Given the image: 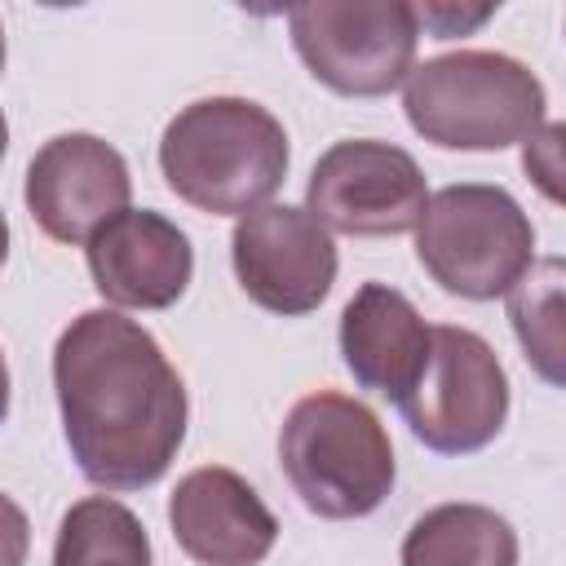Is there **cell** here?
<instances>
[{
  "label": "cell",
  "mask_w": 566,
  "mask_h": 566,
  "mask_svg": "<svg viewBox=\"0 0 566 566\" xmlns=\"http://www.w3.org/2000/svg\"><path fill=\"white\" fill-rule=\"evenodd\" d=\"M62 433L102 491H137L168 473L186 438V385L159 340L119 310H84L53 345Z\"/></svg>",
  "instance_id": "cell-1"
},
{
  "label": "cell",
  "mask_w": 566,
  "mask_h": 566,
  "mask_svg": "<svg viewBox=\"0 0 566 566\" xmlns=\"http://www.w3.org/2000/svg\"><path fill=\"white\" fill-rule=\"evenodd\" d=\"M292 164L283 124L252 97H199L159 137V168L177 199L212 217H248L270 203Z\"/></svg>",
  "instance_id": "cell-2"
},
{
  "label": "cell",
  "mask_w": 566,
  "mask_h": 566,
  "mask_svg": "<svg viewBox=\"0 0 566 566\" xmlns=\"http://www.w3.org/2000/svg\"><path fill=\"white\" fill-rule=\"evenodd\" d=\"M548 93L539 75L491 49L438 53L407 71L402 111L411 128L442 150H504L544 124Z\"/></svg>",
  "instance_id": "cell-3"
},
{
  "label": "cell",
  "mask_w": 566,
  "mask_h": 566,
  "mask_svg": "<svg viewBox=\"0 0 566 566\" xmlns=\"http://www.w3.org/2000/svg\"><path fill=\"white\" fill-rule=\"evenodd\" d=\"M279 464L301 504L327 522L367 517L394 491V447L380 416L336 389L305 394L279 429Z\"/></svg>",
  "instance_id": "cell-4"
},
{
  "label": "cell",
  "mask_w": 566,
  "mask_h": 566,
  "mask_svg": "<svg viewBox=\"0 0 566 566\" xmlns=\"http://www.w3.org/2000/svg\"><path fill=\"white\" fill-rule=\"evenodd\" d=\"M416 261L442 292L495 301L535 265V226L504 186L460 181L429 195L416 221Z\"/></svg>",
  "instance_id": "cell-5"
},
{
  "label": "cell",
  "mask_w": 566,
  "mask_h": 566,
  "mask_svg": "<svg viewBox=\"0 0 566 566\" xmlns=\"http://www.w3.org/2000/svg\"><path fill=\"white\" fill-rule=\"evenodd\" d=\"M287 27L310 75L340 97L394 93L420 44L407 0H305L287 9Z\"/></svg>",
  "instance_id": "cell-6"
},
{
  "label": "cell",
  "mask_w": 566,
  "mask_h": 566,
  "mask_svg": "<svg viewBox=\"0 0 566 566\" xmlns=\"http://www.w3.org/2000/svg\"><path fill=\"white\" fill-rule=\"evenodd\" d=\"M398 411L429 451L469 455L504 429L509 376L478 332L438 323L429 327V363Z\"/></svg>",
  "instance_id": "cell-7"
},
{
  "label": "cell",
  "mask_w": 566,
  "mask_h": 566,
  "mask_svg": "<svg viewBox=\"0 0 566 566\" xmlns=\"http://www.w3.org/2000/svg\"><path fill=\"white\" fill-rule=\"evenodd\" d=\"M424 203L429 186L420 164L402 146L376 137H345L327 146L305 186V212L354 239L407 234Z\"/></svg>",
  "instance_id": "cell-8"
},
{
  "label": "cell",
  "mask_w": 566,
  "mask_h": 566,
  "mask_svg": "<svg viewBox=\"0 0 566 566\" xmlns=\"http://www.w3.org/2000/svg\"><path fill=\"white\" fill-rule=\"evenodd\" d=\"M230 261L248 301L283 318L318 310L336 283L332 230L296 203H265L239 217L230 234Z\"/></svg>",
  "instance_id": "cell-9"
},
{
  "label": "cell",
  "mask_w": 566,
  "mask_h": 566,
  "mask_svg": "<svg viewBox=\"0 0 566 566\" xmlns=\"http://www.w3.org/2000/svg\"><path fill=\"white\" fill-rule=\"evenodd\" d=\"M133 199L124 155L93 133L49 137L27 168V208L57 243H88Z\"/></svg>",
  "instance_id": "cell-10"
},
{
  "label": "cell",
  "mask_w": 566,
  "mask_h": 566,
  "mask_svg": "<svg viewBox=\"0 0 566 566\" xmlns=\"http://www.w3.org/2000/svg\"><path fill=\"white\" fill-rule=\"evenodd\" d=\"M93 287L115 310H168L195 274V248L155 208H124L84 243Z\"/></svg>",
  "instance_id": "cell-11"
},
{
  "label": "cell",
  "mask_w": 566,
  "mask_h": 566,
  "mask_svg": "<svg viewBox=\"0 0 566 566\" xmlns=\"http://www.w3.org/2000/svg\"><path fill=\"white\" fill-rule=\"evenodd\" d=\"M168 526L186 557L199 566H256L279 539L265 500L234 469H190L168 495Z\"/></svg>",
  "instance_id": "cell-12"
},
{
  "label": "cell",
  "mask_w": 566,
  "mask_h": 566,
  "mask_svg": "<svg viewBox=\"0 0 566 566\" xmlns=\"http://www.w3.org/2000/svg\"><path fill=\"white\" fill-rule=\"evenodd\" d=\"M340 358L354 380L402 402L429 363V323L389 283H363L340 310Z\"/></svg>",
  "instance_id": "cell-13"
},
{
  "label": "cell",
  "mask_w": 566,
  "mask_h": 566,
  "mask_svg": "<svg viewBox=\"0 0 566 566\" xmlns=\"http://www.w3.org/2000/svg\"><path fill=\"white\" fill-rule=\"evenodd\" d=\"M402 566H517V531L486 504H433L411 522Z\"/></svg>",
  "instance_id": "cell-14"
},
{
  "label": "cell",
  "mask_w": 566,
  "mask_h": 566,
  "mask_svg": "<svg viewBox=\"0 0 566 566\" xmlns=\"http://www.w3.org/2000/svg\"><path fill=\"white\" fill-rule=\"evenodd\" d=\"M53 566H150L146 526L128 504L88 495L62 513Z\"/></svg>",
  "instance_id": "cell-15"
},
{
  "label": "cell",
  "mask_w": 566,
  "mask_h": 566,
  "mask_svg": "<svg viewBox=\"0 0 566 566\" xmlns=\"http://www.w3.org/2000/svg\"><path fill=\"white\" fill-rule=\"evenodd\" d=\"M509 318L526 349V363L548 385H562V261L557 256H544L513 283Z\"/></svg>",
  "instance_id": "cell-16"
},
{
  "label": "cell",
  "mask_w": 566,
  "mask_h": 566,
  "mask_svg": "<svg viewBox=\"0 0 566 566\" xmlns=\"http://www.w3.org/2000/svg\"><path fill=\"white\" fill-rule=\"evenodd\" d=\"M522 146H526L522 150L526 172L539 181V190L548 199H562V190H557V177H562V164H557V155H562V124H539Z\"/></svg>",
  "instance_id": "cell-17"
},
{
  "label": "cell",
  "mask_w": 566,
  "mask_h": 566,
  "mask_svg": "<svg viewBox=\"0 0 566 566\" xmlns=\"http://www.w3.org/2000/svg\"><path fill=\"white\" fill-rule=\"evenodd\" d=\"M411 9H416V27L433 31V40H455V35H464V31L482 27V22L495 13L491 4H482V9H455V4H411Z\"/></svg>",
  "instance_id": "cell-18"
},
{
  "label": "cell",
  "mask_w": 566,
  "mask_h": 566,
  "mask_svg": "<svg viewBox=\"0 0 566 566\" xmlns=\"http://www.w3.org/2000/svg\"><path fill=\"white\" fill-rule=\"evenodd\" d=\"M31 553V522L18 500L0 491V566H22Z\"/></svg>",
  "instance_id": "cell-19"
},
{
  "label": "cell",
  "mask_w": 566,
  "mask_h": 566,
  "mask_svg": "<svg viewBox=\"0 0 566 566\" xmlns=\"http://www.w3.org/2000/svg\"><path fill=\"white\" fill-rule=\"evenodd\" d=\"M9 416V363H4V349H0V424Z\"/></svg>",
  "instance_id": "cell-20"
},
{
  "label": "cell",
  "mask_w": 566,
  "mask_h": 566,
  "mask_svg": "<svg viewBox=\"0 0 566 566\" xmlns=\"http://www.w3.org/2000/svg\"><path fill=\"white\" fill-rule=\"evenodd\" d=\"M4 256H9V221L0 212V265H4Z\"/></svg>",
  "instance_id": "cell-21"
},
{
  "label": "cell",
  "mask_w": 566,
  "mask_h": 566,
  "mask_svg": "<svg viewBox=\"0 0 566 566\" xmlns=\"http://www.w3.org/2000/svg\"><path fill=\"white\" fill-rule=\"evenodd\" d=\"M4 150H9V124H4V111H0V159H4Z\"/></svg>",
  "instance_id": "cell-22"
},
{
  "label": "cell",
  "mask_w": 566,
  "mask_h": 566,
  "mask_svg": "<svg viewBox=\"0 0 566 566\" xmlns=\"http://www.w3.org/2000/svg\"><path fill=\"white\" fill-rule=\"evenodd\" d=\"M0 75H4V27H0Z\"/></svg>",
  "instance_id": "cell-23"
}]
</instances>
